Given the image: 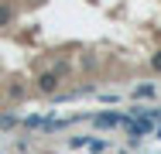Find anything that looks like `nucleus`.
Masks as SVG:
<instances>
[{
  "instance_id": "20e7f679",
  "label": "nucleus",
  "mask_w": 161,
  "mask_h": 154,
  "mask_svg": "<svg viewBox=\"0 0 161 154\" xmlns=\"http://www.w3.org/2000/svg\"><path fill=\"white\" fill-rule=\"evenodd\" d=\"M151 65H154V72H161V52L154 55V58H151Z\"/></svg>"
},
{
  "instance_id": "f03ea898",
  "label": "nucleus",
  "mask_w": 161,
  "mask_h": 154,
  "mask_svg": "<svg viewBox=\"0 0 161 154\" xmlns=\"http://www.w3.org/2000/svg\"><path fill=\"white\" fill-rule=\"evenodd\" d=\"M10 21H14V7H10V3H0V28L10 24Z\"/></svg>"
},
{
  "instance_id": "7ed1b4c3",
  "label": "nucleus",
  "mask_w": 161,
  "mask_h": 154,
  "mask_svg": "<svg viewBox=\"0 0 161 154\" xmlns=\"http://www.w3.org/2000/svg\"><path fill=\"white\" fill-rule=\"evenodd\" d=\"M137 96H154V86H137Z\"/></svg>"
},
{
  "instance_id": "f257e3e1",
  "label": "nucleus",
  "mask_w": 161,
  "mask_h": 154,
  "mask_svg": "<svg viewBox=\"0 0 161 154\" xmlns=\"http://www.w3.org/2000/svg\"><path fill=\"white\" fill-rule=\"evenodd\" d=\"M38 89L41 92H55L58 89V72H45V75L38 79Z\"/></svg>"
}]
</instances>
